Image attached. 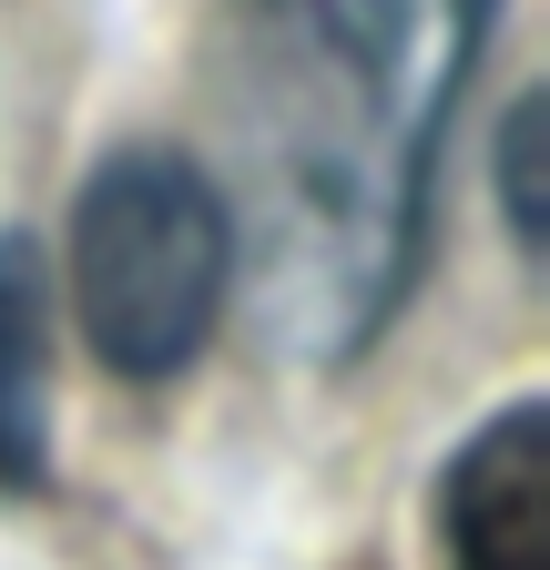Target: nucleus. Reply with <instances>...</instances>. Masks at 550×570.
<instances>
[{"label": "nucleus", "mask_w": 550, "mask_h": 570, "mask_svg": "<svg viewBox=\"0 0 550 570\" xmlns=\"http://www.w3.org/2000/svg\"><path fill=\"white\" fill-rule=\"evenodd\" d=\"M439 570H550V407L520 397L469 428L429 499Z\"/></svg>", "instance_id": "obj_3"}, {"label": "nucleus", "mask_w": 550, "mask_h": 570, "mask_svg": "<svg viewBox=\"0 0 550 570\" xmlns=\"http://www.w3.org/2000/svg\"><path fill=\"white\" fill-rule=\"evenodd\" d=\"M235 204L174 142H122L72 194V245H61V296L82 346L122 387L184 377L225 326L235 296Z\"/></svg>", "instance_id": "obj_2"}, {"label": "nucleus", "mask_w": 550, "mask_h": 570, "mask_svg": "<svg viewBox=\"0 0 550 570\" xmlns=\"http://www.w3.org/2000/svg\"><path fill=\"white\" fill-rule=\"evenodd\" d=\"M530 154H540V92L510 102V122H500V225H510L520 265H540V174H530Z\"/></svg>", "instance_id": "obj_5"}, {"label": "nucleus", "mask_w": 550, "mask_h": 570, "mask_svg": "<svg viewBox=\"0 0 550 570\" xmlns=\"http://www.w3.org/2000/svg\"><path fill=\"white\" fill-rule=\"evenodd\" d=\"M51 407H61V296L31 235H0V499L51 479Z\"/></svg>", "instance_id": "obj_4"}, {"label": "nucleus", "mask_w": 550, "mask_h": 570, "mask_svg": "<svg viewBox=\"0 0 550 570\" xmlns=\"http://www.w3.org/2000/svg\"><path fill=\"white\" fill-rule=\"evenodd\" d=\"M490 11L500 0H245V194L225 204H245L255 316L306 367L357 356L397 316Z\"/></svg>", "instance_id": "obj_1"}]
</instances>
